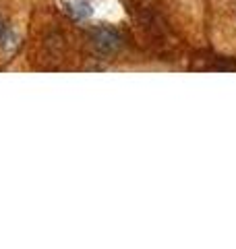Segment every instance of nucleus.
<instances>
[{
    "label": "nucleus",
    "instance_id": "nucleus-1",
    "mask_svg": "<svg viewBox=\"0 0 236 249\" xmlns=\"http://www.w3.org/2000/svg\"><path fill=\"white\" fill-rule=\"evenodd\" d=\"M93 46L100 50V52H104V54H112L116 52L118 48H120V34H118L116 29H110V27H98V29H93Z\"/></svg>",
    "mask_w": 236,
    "mask_h": 249
}]
</instances>
